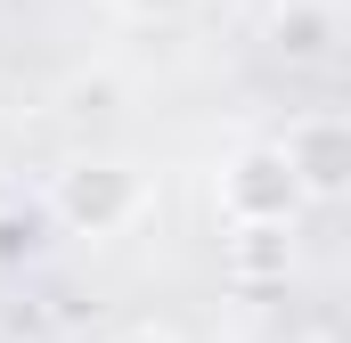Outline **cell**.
<instances>
[{
    "label": "cell",
    "instance_id": "1",
    "mask_svg": "<svg viewBox=\"0 0 351 343\" xmlns=\"http://www.w3.org/2000/svg\"><path fill=\"white\" fill-rule=\"evenodd\" d=\"M49 221L66 237H123L147 221V180L123 156H82L49 180Z\"/></svg>",
    "mask_w": 351,
    "mask_h": 343
},
{
    "label": "cell",
    "instance_id": "2",
    "mask_svg": "<svg viewBox=\"0 0 351 343\" xmlns=\"http://www.w3.org/2000/svg\"><path fill=\"white\" fill-rule=\"evenodd\" d=\"M213 196H221V221L229 229H294L302 221V188H294L286 156H278V139L237 147L221 164V180H213Z\"/></svg>",
    "mask_w": 351,
    "mask_h": 343
},
{
    "label": "cell",
    "instance_id": "3",
    "mask_svg": "<svg viewBox=\"0 0 351 343\" xmlns=\"http://www.w3.org/2000/svg\"><path fill=\"white\" fill-rule=\"evenodd\" d=\"M278 156L294 172V188H302V204H335L351 180V123L343 115H294L286 123V139H278Z\"/></svg>",
    "mask_w": 351,
    "mask_h": 343
},
{
    "label": "cell",
    "instance_id": "4",
    "mask_svg": "<svg viewBox=\"0 0 351 343\" xmlns=\"http://www.w3.org/2000/svg\"><path fill=\"white\" fill-rule=\"evenodd\" d=\"M343 41V8L335 0H278L269 8V49L286 66H327Z\"/></svg>",
    "mask_w": 351,
    "mask_h": 343
},
{
    "label": "cell",
    "instance_id": "5",
    "mask_svg": "<svg viewBox=\"0 0 351 343\" xmlns=\"http://www.w3.org/2000/svg\"><path fill=\"white\" fill-rule=\"evenodd\" d=\"M229 278L237 286H286L294 278V229H229Z\"/></svg>",
    "mask_w": 351,
    "mask_h": 343
},
{
    "label": "cell",
    "instance_id": "6",
    "mask_svg": "<svg viewBox=\"0 0 351 343\" xmlns=\"http://www.w3.org/2000/svg\"><path fill=\"white\" fill-rule=\"evenodd\" d=\"M123 16H139V25H172V16H188L196 0H114Z\"/></svg>",
    "mask_w": 351,
    "mask_h": 343
},
{
    "label": "cell",
    "instance_id": "7",
    "mask_svg": "<svg viewBox=\"0 0 351 343\" xmlns=\"http://www.w3.org/2000/svg\"><path fill=\"white\" fill-rule=\"evenodd\" d=\"M114 343H180V335H172V327H123Z\"/></svg>",
    "mask_w": 351,
    "mask_h": 343
},
{
    "label": "cell",
    "instance_id": "8",
    "mask_svg": "<svg viewBox=\"0 0 351 343\" xmlns=\"http://www.w3.org/2000/svg\"><path fill=\"white\" fill-rule=\"evenodd\" d=\"M294 343H335V335H294Z\"/></svg>",
    "mask_w": 351,
    "mask_h": 343
}]
</instances>
